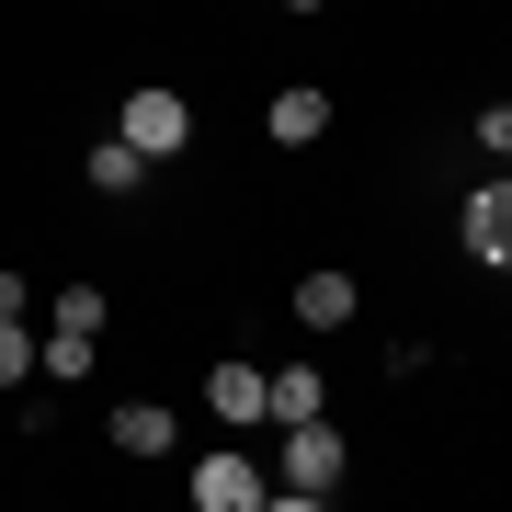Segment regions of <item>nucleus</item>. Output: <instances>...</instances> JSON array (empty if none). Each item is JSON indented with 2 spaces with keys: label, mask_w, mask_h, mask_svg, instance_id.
I'll list each match as a JSON object with an SVG mask.
<instances>
[{
  "label": "nucleus",
  "mask_w": 512,
  "mask_h": 512,
  "mask_svg": "<svg viewBox=\"0 0 512 512\" xmlns=\"http://www.w3.org/2000/svg\"><path fill=\"white\" fill-rule=\"evenodd\" d=\"M46 330H92V342H103V296L92 285H57L46 296Z\"/></svg>",
  "instance_id": "12"
},
{
  "label": "nucleus",
  "mask_w": 512,
  "mask_h": 512,
  "mask_svg": "<svg viewBox=\"0 0 512 512\" xmlns=\"http://www.w3.org/2000/svg\"><path fill=\"white\" fill-rule=\"evenodd\" d=\"M285 12H330V0H285Z\"/></svg>",
  "instance_id": "16"
},
{
  "label": "nucleus",
  "mask_w": 512,
  "mask_h": 512,
  "mask_svg": "<svg viewBox=\"0 0 512 512\" xmlns=\"http://www.w3.org/2000/svg\"><path fill=\"white\" fill-rule=\"evenodd\" d=\"M342 467H353V444H342V421H285V444H274V501H296V512H308V501H330V490H342Z\"/></svg>",
  "instance_id": "1"
},
{
  "label": "nucleus",
  "mask_w": 512,
  "mask_h": 512,
  "mask_svg": "<svg viewBox=\"0 0 512 512\" xmlns=\"http://www.w3.org/2000/svg\"><path fill=\"white\" fill-rule=\"evenodd\" d=\"M456 239H467V262L512 274V171H501V183H478V194L456 205Z\"/></svg>",
  "instance_id": "5"
},
{
  "label": "nucleus",
  "mask_w": 512,
  "mask_h": 512,
  "mask_svg": "<svg viewBox=\"0 0 512 512\" xmlns=\"http://www.w3.org/2000/svg\"><path fill=\"white\" fill-rule=\"evenodd\" d=\"M35 376V319H0V387Z\"/></svg>",
  "instance_id": "13"
},
{
  "label": "nucleus",
  "mask_w": 512,
  "mask_h": 512,
  "mask_svg": "<svg viewBox=\"0 0 512 512\" xmlns=\"http://www.w3.org/2000/svg\"><path fill=\"white\" fill-rule=\"evenodd\" d=\"M330 410V376L319 365H274V433H285V421H319Z\"/></svg>",
  "instance_id": "9"
},
{
  "label": "nucleus",
  "mask_w": 512,
  "mask_h": 512,
  "mask_svg": "<svg viewBox=\"0 0 512 512\" xmlns=\"http://www.w3.org/2000/svg\"><path fill=\"white\" fill-rule=\"evenodd\" d=\"M114 137H126L137 160H183V148H194V114H183L171 80H137V92L114 103Z\"/></svg>",
  "instance_id": "2"
},
{
  "label": "nucleus",
  "mask_w": 512,
  "mask_h": 512,
  "mask_svg": "<svg viewBox=\"0 0 512 512\" xmlns=\"http://www.w3.org/2000/svg\"><path fill=\"white\" fill-rule=\"evenodd\" d=\"M478 148H490V160H512V103H490V114H478Z\"/></svg>",
  "instance_id": "15"
},
{
  "label": "nucleus",
  "mask_w": 512,
  "mask_h": 512,
  "mask_svg": "<svg viewBox=\"0 0 512 512\" xmlns=\"http://www.w3.org/2000/svg\"><path fill=\"white\" fill-rule=\"evenodd\" d=\"M262 137H274V148H319L330 137V92H319V80H285V92L262 103Z\"/></svg>",
  "instance_id": "6"
},
{
  "label": "nucleus",
  "mask_w": 512,
  "mask_h": 512,
  "mask_svg": "<svg viewBox=\"0 0 512 512\" xmlns=\"http://www.w3.org/2000/svg\"><path fill=\"white\" fill-rule=\"evenodd\" d=\"M205 410H217L228 433H262V421H274V365H251V353H217V365H205Z\"/></svg>",
  "instance_id": "4"
},
{
  "label": "nucleus",
  "mask_w": 512,
  "mask_h": 512,
  "mask_svg": "<svg viewBox=\"0 0 512 512\" xmlns=\"http://www.w3.org/2000/svg\"><path fill=\"white\" fill-rule=\"evenodd\" d=\"M308 330H353V308H365V285L342 274V262H319V274H296V296H285Z\"/></svg>",
  "instance_id": "7"
},
{
  "label": "nucleus",
  "mask_w": 512,
  "mask_h": 512,
  "mask_svg": "<svg viewBox=\"0 0 512 512\" xmlns=\"http://www.w3.org/2000/svg\"><path fill=\"white\" fill-rule=\"evenodd\" d=\"M103 433H114V456H137V467H160V456H171V410H160V399H126Z\"/></svg>",
  "instance_id": "8"
},
{
  "label": "nucleus",
  "mask_w": 512,
  "mask_h": 512,
  "mask_svg": "<svg viewBox=\"0 0 512 512\" xmlns=\"http://www.w3.org/2000/svg\"><path fill=\"white\" fill-rule=\"evenodd\" d=\"M183 490H194L205 512H274V467H262L251 444H217V456H194Z\"/></svg>",
  "instance_id": "3"
},
{
  "label": "nucleus",
  "mask_w": 512,
  "mask_h": 512,
  "mask_svg": "<svg viewBox=\"0 0 512 512\" xmlns=\"http://www.w3.org/2000/svg\"><path fill=\"white\" fill-rule=\"evenodd\" d=\"M80 171H92V194H137V183H148L160 160H137L126 137H92V160H80Z\"/></svg>",
  "instance_id": "10"
},
{
  "label": "nucleus",
  "mask_w": 512,
  "mask_h": 512,
  "mask_svg": "<svg viewBox=\"0 0 512 512\" xmlns=\"http://www.w3.org/2000/svg\"><path fill=\"white\" fill-rule=\"evenodd\" d=\"M35 308H46V296H35V285H23V274H12V262H0V319H35Z\"/></svg>",
  "instance_id": "14"
},
{
  "label": "nucleus",
  "mask_w": 512,
  "mask_h": 512,
  "mask_svg": "<svg viewBox=\"0 0 512 512\" xmlns=\"http://www.w3.org/2000/svg\"><path fill=\"white\" fill-rule=\"evenodd\" d=\"M35 376H57V387L92 376V330H46V342H35Z\"/></svg>",
  "instance_id": "11"
}]
</instances>
